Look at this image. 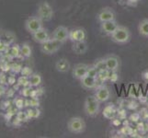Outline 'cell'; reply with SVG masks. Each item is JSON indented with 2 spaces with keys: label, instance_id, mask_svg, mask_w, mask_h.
<instances>
[{
  "label": "cell",
  "instance_id": "1",
  "mask_svg": "<svg viewBox=\"0 0 148 138\" xmlns=\"http://www.w3.org/2000/svg\"><path fill=\"white\" fill-rule=\"evenodd\" d=\"M111 41L117 44H126L131 41L132 34L130 30L123 26V25H119L117 29L110 35Z\"/></svg>",
  "mask_w": 148,
  "mask_h": 138
},
{
  "label": "cell",
  "instance_id": "2",
  "mask_svg": "<svg viewBox=\"0 0 148 138\" xmlns=\"http://www.w3.org/2000/svg\"><path fill=\"white\" fill-rule=\"evenodd\" d=\"M84 111L88 117H96L100 112V102L94 95L88 96L84 101Z\"/></svg>",
  "mask_w": 148,
  "mask_h": 138
},
{
  "label": "cell",
  "instance_id": "3",
  "mask_svg": "<svg viewBox=\"0 0 148 138\" xmlns=\"http://www.w3.org/2000/svg\"><path fill=\"white\" fill-rule=\"evenodd\" d=\"M86 124L83 118L79 116H75L70 118L67 122V130L74 135L83 134L86 131Z\"/></svg>",
  "mask_w": 148,
  "mask_h": 138
},
{
  "label": "cell",
  "instance_id": "4",
  "mask_svg": "<svg viewBox=\"0 0 148 138\" xmlns=\"http://www.w3.org/2000/svg\"><path fill=\"white\" fill-rule=\"evenodd\" d=\"M37 15L44 21L52 20L54 15L53 8L47 1H42L39 4L37 9Z\"/></svg>",
  "mask_w": 148,
  "mask_h": 138
},
{
  "label": "cell",
  "instance_id": "5",
  "mask_svg": "<svg viewBox=\"0 0 148 138\" xmlns=\"http://www.w3.org/2000/svg\"><path fill=\"white\" fill-rule=\"evenodd\" d=\"M24 27L25 30L29 34H32L35 32L39 30L40 29L43 28V20L38 15H36V16H30L25 20Z\"/></svg>",
  "mask_w": 148,
  "mask_h": 138
},
{
  "label": "cell",
  "instance_id": "6",
  "mask_svg": "<svg viewBox=\"0 0 148 138\" xmlns=\"http://www.w3.org/2000/svg\"><path fill=\"white\" fill-rule=\"evenodd\" d=\"M63 44L64 43H60L58 41H56L55 39L51 37L48 41L40 44V51H42V53L44 54L51 55V54L57 53L61 49V47H62Z\"/></svg>",
  "mask_w": 148,
  "mask_h": 138
},
{
  "label": "cell",
  "instance_id": "7",
  "mask_svg": "<svg viewBox=\"0 0 148 138\" xmlns=\"http://www.w3.org/2000/svg\"><path fill=\"white\" fill-rule=\"evenodd\" d=\"M104 59L108 70L113 71V72H118L121 67V59L118 55L114 54H107Z\"/></svg>",
  "mask_w": 148,
  "mask_h": 138
},
{
  "label": "cell",
  "instance_id": "8",
  "mask_svg": "<svg viewBox=\"0 0 148 138\" xmlns=\"http://www.w3.org/2000/svg\"><path fill=\"white\" fill-rule=\"evenodd\" d=\"M116 18V14L114 10L110 7H105L101 8L97 14V20L99 22H105L109 21V20H114Z\"/></svg>",
  "mask_w": 148,
  "mask_h": 138
},
{
  "label": "cell",
  "instance_id": "9",
  "mask_svg": "<svg viewBox=\"0 0 148 138\" xmlns=\"http://www.w3.org/2000/svg\"><path fill=\"white\" fill-rule=\"evenodd\" d=\"M69 32L70 30L65 26H58L53 30L52 33V38L55 39L58 42L64 43L66 41L69 40Z\"/></svg>",
  "mask_w": 148,
  "mask_h": 138
},
{
  "label": "cell",
  "instance_id": "10",
  "mask_svg": "<svg viewBox=\"0 0 148 138\" xmlns=\"http://www.w3.org/2000/svg\"><path fill=\"white\" fill-rule=\"evenodd\" d=\"M88 67H89V65L86 64H84V63H79V64L75 65L72 68L73 78L80 80L83 76H85L86 75Z\"/></svg>",
  "mask_w": 148,
  "mask_h": 138
},
{
  "label": "cell",
  "instance_id": "11",
  "mask_svg": "<svg viewBox=\"0 0 148 138\" xmlns=\"http://www.w3.org/2000/svg\"><path fill=\"white\" fill-rule=\"evenodd\" d=\"M80 85L81 87L86 90H90V89H98V84L100 83L99 81H98L96 78H92V76H89L88 75H86L83 76L80 80Z\"/></svg>",
  "mask_w": 148,
  "mask_h": 138
},
{
  "label": "cell",
  "instance_id": "12",
  "mask_svg": "<svg viewBox=\"0 0 148 138\" xmlns=\"http://www.w3.org/2000/svg\"><path fill=\"white\" fill-rule=\"evenodd\" d=\"M86 32L84 28H75V29L70 30L69 40L72 43L86 41Z\"/></svg>",
  "mask_w": 148,
  "mask_h": 138
},
{
  "label": "cell",
  "instance_id": "13",
  "mask_svg": "<svg viewBox=\"0 0 148 138\" xmlns=\"http://www.w3.org/2000/svg\"><path fill=\"white\" fill-rule=\"evenodd\" d=\"M110 89L109 87L107 86H100L97 89L94 96L96 97V99L98 100L100 103L102 102H106L107 100H109L110 98Z\"/></svg>",
  "mask_w": 148,
  "mask_h": 138
},
{
  "label": "cell",
  "instance_id": "14",
  "mask_svg": "<svg viewBox=\"0 0 148 138\" xmlns=\"http://www.w3.org/2000/svg\"><path fill=\"white\" fill-rule=\"evenodd\" d=\"M30 35H32V38L34 42L39 44H42V43H45L46 41H48L51 38L48 30L45 28L40 29L39 30H37V32H35L34 33L30 34Z\"/></svg>",
  "mask_w": 148,
  "mask_h": 138
},
{
  "label": "cell",
  "instance_id": "15",
  "mask_svg": "<svg viewBox=\"0 0 148 138\" xmlns=\"http://www.w3.org/2000/svg\"><path fill=\"white\" fill-rule=\"evenodd\" d=\"M120 24H118V22L116 21V19L114 20H109V21H105L100 23V30L104 34L106 35H110L111 33H113L114 30L117 29V27L119 26Z\"/></svg>",
  "mask_w": 148,
  "mask_h": 138
},
{
  "label": "cell",
  "instance_id": "16",
  "mask_svg": "<svg viewBox=\"0 0 148 138\" xmlns=\"http://www.w3.org/2000/svg\"><path fill=\"white\" fill-rule=\"evenodd\" d=\"M55 69L57 72L65 74L71 69V64L68 59L66 58H60L56 61L55 63Z\"/></svg>",
  "mask_w": 148,
  "mask_h": 138
},
{
  "label": "cell",
  "instance_id": "17",
  "mask_svg": "<svg viewBox=\"0 0 148 138\" xmlns=\"http://www.w3.org/2000/svg\"><path fill=\"white\" fill-rule=\"evenodd\" d=\"M88 50V46L86 41H81V42H74L72 44V51L77 55L85 54Z\"/></svg>",
  "mask_w": 148,
  "mask_h": 138
},
{
  "label": "cell",
  "instance_id": "18",
  "mask_svg": "<svg viewBox=\"0 0 148 138\" xmlns=\"http://www.w3.org/2000/svg\"><path fill=\"white\" fill-rule=\"evenodd\" d=\"M138 32L142 37L148 39V19H142L138 24Z\"/></svg>",
  "mask_w": 148,
  "mask_h": 138
},
{
  "label": "cell",
  "instance_id": "19",
  "mask_svg": "<svg viewBox=\"0 0 148 138\" xmlns=\"http://www.w3.org/2000/svg\"><path fill=\"white\" fill-rule=\"evenodd\" d=\"M20 54L24 58H29L32 55V49L29 43H23L20 44Z\"/></svg>",
  "mask_w": 148,
  "mask_h": 138
},
{
  "label": "cell",
  "instance_id": "20",
  "mask_svg": "<svg viewBox=\"0 0 148 138\" xmlns=\"http://www.w3.org/2000/svg\"><path fill=\"white\" fill-rule=\"evenodd\" d=\"M29 85L34 88H38L42 83V76L38 73H32V75L29 76Z\"/></svg>",
  "mask_w": 148,
  "mask_h": 138
},
{
  "label": "cell",
  "instance_id": "21",
  "mask_svg": "<svg viewBox=\"0 0 148 138\" xmlns=\"http://www.w3.org/2000/svg\"><path fill=\"white\" fill-rule=\"evenodd\" d=\"M94 67L98 70V72H99V71H103V70H107L108 68H107V65H106V62H105V59L104 57L103 58H99L97 59L94 64Z\"/></svg>",
  "mask_w": 148,
  "mask_h": 138
},
{
  "label": "cell",
  "instance_id": "22",
  "mask_svg": "<svg viewBox=\"0 0 148 138\" xmlns=\"http://www.w3.org/2000/svg\"><path fill=\"white\" fill-rule=\"evenodd\" d=\"M110 70H103V71H99L98 72V75H97V79L98 81H99L100 83H104L105 81L109 80V76H110Z\"/></svg>",
  "mask_w": 148,
  "mask_h": 138
},
{
  "label": "cell",
  "instance_id": "23",
  "mask_svg": "<svg viewBox=\"0 0 148 138\" xmlns=\"http://www.w3.org/2000/svg\"><path fill=\"white\" fill-rule=\"evenodd\" d=\"M26 111L28 113L29 120L30 119H36L40 115V111L38 109V107H35V108H33V107H30V108L28 109Z\"/></svg>",
  "mask_w": 148,
  "mask_h": 138
},
{
  "label": "cell",
  "instance_id": "24",
  "mask_svg": "<svg viewBox=\"0 0 148 138\" xmlns=\"http://www.w3.org/2000/svg\"><path fill=\"white\" fill-rule=\"evenodd\" d=\"M25 100H24L22 97H16V98L14 99V105L15 107H16V109H18V111L19 110H22L24 107H25Z\"/></svg>",
  "mask_w": 148,
  "mask_h": 138
},
{
  "label": "cell",
  "instance_id": "25",
  "mask_svg": "<svg viewBox=\"0 0 148 138\" xmlns=\"http://www.w3.org/2000/svg\"><path fill=\"white\" fill-rule=\"evenodd\" d=\"M17 84H18V86H20V87L30 86L29 85V76H19L18 81H17Z\"/></svg>",
  "mask_w": 148,
  "mask_h": 138
},
{
  "label": "cell",
  "instance_id": "26",
  "mask_svg": "<svg viewBox=\"0 0 148 138\" xmlns=\"http://www.w3.org/2000/svg\"><path fill=\"white\" fill-rule=\"evenodd\" d=\"M17 118L20 121V122H26L29 120V116H28V113L27 111H22L21 110H19V111L17 113Z\"/></svg>",
  "mask_w": 148,
  "mask_h": 138
},
{
  "label": "cell",
  "instance_id": "27",
  "mask_svg": "<svg viewBox=\"0 0 148 138\" xmlns=\"http://www.w3.org/2000/svg\"><path fill=\"white\" fill-rule=\"evenodd\" d=\"M86 75L89 76H92V78H97V75H98V70H97L94 65H89V67L88 69V72H86Z\"/></svg>",
  "mask_w": 148,
  "mask_h": 138
},
{
  "label": "cell",
  "instance_id": "28",
  "mask_svg": "<svg viewBox=\"0 0 148 138\" xmlns=\"http://www.w3.org/2000/svg\"><path fill=\"white\" fill-rule=\"evenodd\" d=\"M33 71L32 69L29 67V66H25V67H22L21 69V72H20V74H21V76H29L32 75Z\"/></svg>",
  "mask_w": 148,
  "mask_h": 138
},
{
  "label": "cell",
  "instance_id": "29",
  "mask_svg": "<svg viewBox=\"0 0 148 138\" xmlns=\"http://www.w3.org/2000/svg\"><path fill=\"white\" fill-rule=\"evenodd\" d=\"M11 70L13 71L14 73H16V74H18L21 72V69H22V65L18 64V63H16V64H13L11 65Z\"/></svg>",
  "mask_w": 148,
  "mask_h": 138
},
{
  "label": "cell",
  "instance_id": "30",
  "mask_svg": "<svg viewBox=\"0 0 148 138\" xmlns=\"http://www.w3.org/2000/svg\"><path fill=\"white\" fill-rule=\"evenodd\" d=\"M11 54L14 56V57H18L20 54V46L18 45H16V47L13 46L12 49H11Z\"/></svg>",
  "mask_w": 148,
  "mask_h": 138
},
{
  "label": "cell",
  "instance_id": "31",
  "mask_svg": "<svg viewBox=\"0 0 148 138\" xmlns=\"http://www.w3.org/2000/svg\"><path fill=\"white\" fill-rule=\"evenodd\" d=\"M39 105H40V101L38 100L37 98H32L30 100H29V107H33V108H35V107H39Z\"/></svg>",
  "mask_w": 148,
  "mask_h": 138
},
{
  "label": "cell",
  "instance_id": "32",
  "mask_svg": "<svg viewBox=\"0 0 148 138\" xmlns=\"http://www.w3.org/2000/svg\"><path fill=\"white\" fill-rule=\"evenodd\" d=\"M109 80L110 82H116L118 80V74L117 72H113V71H110V76H109Z\"/></svg>",
  "mask_w": 148,
  "mask_h": 138
},
{
  "label": "cell",
  "instance_id": "33",
  "mask_svg": "<svg viewBox=\"0 0 148 138\" xmlns=\"http://www.w3.org/2000/svg\"><path fill=\"white\" fill-rule=\"evenodd\" d=\"M140 113H134V114H132L131 116H130V119L132 120V121H134V122H137L138 120H140Z\"/></svg>",
  "mask_w": 148,
  "mask_h": 138
},
{
  "label": "cell",
  "instance_id": "34",
  "mask_svg": "<svg viewBox=\"0 0 148 138\" xmlns=\"http://www.w3.org/2000/svg\"><path fill=\"white\" fill-rule=\"evenodd\" d=\"M6 91H7V89L6 87H5L4 85H0V97L1 96H4L5 94H6Z\"/></svg>",
  "mask_w": 148,
  "mask_h": 138
},
{
  "label": "cell",
  "instance_id": "35",
  "mask_svg": "<svg viewBox=\"0 0 148 138\" xmlns=\"http://www.w3.org/2000/svg\"><path fill=\"white\" fill-rule=\"evenodd\" d=\"M142 78H143V79H144L145 81L148 82V70H145V71H144V72H143Z\"/></svg>",
  "mask_w": 148,
  "mask_h": 138
},
{
  "label": "cell",
  "instance_id": "36",
  "mask_svg": "<svg viewBox=\"0 0 148 138\" xmlns=\"http://www.w3.org/2000/svg\"><path fill=\"white\" fill-rule=\"evenodd\" d=\"M8 82L9 83V85H13L14 83H16V79H15L13 76H10V78H8Z\"/></svg>",
  "mask_w": 148,
  "mask_h": 138
}]
</instances>
